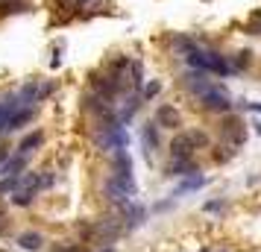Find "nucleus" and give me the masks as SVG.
<instances>
[{"label": "nucleus", "mask_w": 261, "mask_h": 252, "mask_svg": "<svg viewBox=\"0 0 261 252\" xmlns=\"http://www.w3.org/2000/svg\"><path fill=\"white\" fill-rule=\"evenodd\" d=\"M185 62L194 68V70H203V73H217V76H232V65L226 62V56L214 53V50H203V47H194Z\"/></svg>", "instance_id": "f257e3e1"}, {"label": "nucleus", "mask_w": 261, "mask_h": 252, "mask_svg": "<svg viewBox=\"0 0 261 252\" xmlns=\"http://www.w3.org/2000/svg\"><path fill=\"white\" fill-rule=\"evenodd\" d=\"M200 103H203V109H209V112H214V115H229V112H232V106H235V103H232V97L226 94V88H223V85H217V82H214L209 91H203V94H200Z\"/></svg>", "instance_id": "f03ea898"}, {"label": "nucleus", "mask_w": 261, "mask_h": 252, "mask_svg": "<svg viewBox=\"0 0 261 252\" xmlns=\"http://www.w3.org/2000/svg\"><path fill=\"white\" fill-rule=\"evenodd\" d=\"M120 232H123V220H120V217H103V220H97V223L88 229L91 241H97V244H112Z\"/></svg>", "instance_id": "7ed1b4c3"}, {"label": "nucleus", "mask_w": 261, "mask_h": 252, "mask_svg": "<svg viewBox=\"0 0 261 252\" xmlns=\"http://www.w3.org/2000/svg\"><path fill=\"white\" fill-rule=\"evenodd\" d=\"M144 217H147V208H144V206H138V203H126V206H123V229H126V232L138 229V226L144 223Z\"/></svg>", "instance_id": "20e7f679"}, {"label": "nucleus", "mask_w": 261, "mask_h": 252, "mask_svg": "<svg viewBox=\"0 0 261 252\" xmlns=\"http://www.w3.org/2000/svg\"><path fill=\"white\" fill-rule=\"evenodd\" d=\"M179 123H182V117H179V112H176L173 106L165 103V106L156 109V126H159V129H162V126H165V129H179Z\"/></svg>", "instance_id": "39448f33"}, {"label": "nucleus", "mask_w": 261, "mask_h": 252, "mask_svg": "<svg viewBox=\"0 0 261 252\" xmlns=\"http://www.w3.org/2000/svg\"><path fill=\"white\" fill-rule=\"evenodd\" d=\"M223 135L232 141V147H241V144L247 141V126H244L238 117H232V115H229V117H226V123H223Z\"/></svg>", "instance_id": "423d86ee"}, {"label": "nucleus", "mask_w": 261, "mask_h": 252, "mask_svg": "<svg viewBox=\"0 0 261 252\" xmlns=\"http://www.w3.org/2000/svg\"><path fill=\"white\" fill-rule=\"evenodd\" d=\"M185 85H188V91H194V94L200 97V94H203V91H209L214 82L209 79V73H203V70H194V68H191V70L185 73Z\"/></svg>", "instance_id": "0eeeda50"}, {"label": "nucleus", "mask_w": 261, "mask_h": 252, "mask_svg": "<svg viewBox=\"0 0 261 252\" xmlns=\"http://www.w3.org/2000/svg\"><path fill=\"white\" fill-rule=\"evenodd\" d=\"M191 156H194V144H191L188 132L173 135V141H170V159H191Z\"/></svg>", "instance_id": "6e6552de"}, {"label": "nucleus", "mask_w": 261, "mask_h": 252, "mask_svg": "<svg viewBox=\"0 0 261 252\" xmlns=\"http://www.w3.org/2000/svg\"><path fill=\"white\" fill-rule=\"evenodd\" d=\"M112 176L126 179V182H135V179H132V159H129L126 150H118V153H115V170H112Z\"/></svg>", "instance_id": "1a4fd4ad"}, {"label": "nucleus", "mask_w": 261, "mask_h": 252, "mask_svg": "<svg viewBox=\"0 0 261 252\" xmlns=\"http://www.w3.org/2000/svg\"><path fill=\"white\" fill-rule=\"evenodd\" d=\"M141 144H144L147 156L159 150V144H162V135H159V126H156V120H153V123H144V129H141Z\"/></svg>", "instance_id": "9d476101"}, {"label": "nucleus", "mask_w": 261, "mask_h": 252, "mask_svg": "<svg viewBox=\"0 0 261 252\" xmlns=\"http://www.w3.org/2000/svg\"><path fill=\"white\" fill-rule=\"evenodd\" d=\"M191 173H200L197 164H194V156H191V159H170L167 176H191Z\"/></svg>", "instance_id": "9b49d317"}, {"label": "nucleus", "mask_w": 261, "mask_h": 252, "mask_svg": "<svg viewBox=\"0 0 261 252\" xmlns=\"http://www.w3.org/2000/svg\"><path fill=\"white\" fill-rule=\"evenodd\" d=\"M24 170H26V156H18V159L9 156V161L0 167V176H3V179H18Z\"/></svg>", "instance_id": "f8f14e48"}, {"label": "nucleus", "mask_w": 261, "mask_h": 252, "mask_svg": "<svg viewBox=\"0 0 261 252\" xmlns=\"http://www.w3.org/2000/svg\"><path fill=\"white\" fill-rule=\"evenodd\" d=\"M206 176L203 173H191V176H185L182 182H179V188L173 191V197H182V194H188V191H200V188H206Z\"/></svg>", "instance_id": "ddd939ff"}, {"label": "nucleus", "mask_w": 261, "mask_h": 252, "mask_svg": "<svg viewBox=\"0 0 261 252\" xmlns=\"http://www.w3.org/2000/svg\"><path fill=\"white\" fill-rule=\"evenodd\" d=\"M18 247L26 252H38L44 247V235L41 232H24V235H18Z\"/></svg>", "instance_id": "4468645a"}, {"label": "nucleus", "mask_w": 261, "mask_h": 252, "mask_svg": "<svg viewBox=\"0 0 261 252\" xmlns=\"http://www.w3.org/2000/svg\"><path fill=\"white\" fill-rule=\"evenodd\" d=\"M32 117H35V109H32V106H26V109H18V112H15V115L9 117V123H6V129H3V132L21 129V126H24V123H29Z\"/></svg>", "instance_id": "2eb2a0df"}, {"label": "nucleus", "mask_w": 261, "mask_h": 252, "mask_svg": "<svg viewBox=\"0 0 261 252\" xmlns=\"http://www.w3.org/2000/svg\"><path fill=\"white\" fill-rule=\"evenodd\" d=\"M41 144H44V132L35 129V132H29V135L18 144V150H21V156H26V153H32V150H38Z\"/></svg>", "instance_id": "dca6fc26"}, {"label": "nucleus", "mask_w": 261, "mask_h": 252, "mask_svg": "<svg viewBox=\"0 0 261 252\" xmlns=\"http://www.w3.org/2000/svg\"><path fill=\"white\" fill-rule=\"evenodd\" d=\"M194 47H200V44H197L194 38H188V35H173V50H176V53L188 56V53H191Z\"/></svg>", "instance_id": "f3484780"}, {"label": "nucleus", "mask_w": 261, "mask_h": 252, "mask_svg": "<svg viewBox=\"0 0 261 252\" xmlns=\"http://www.w3.org/2000/svg\"><path fill=\"white\" fill-rule=\"evenodd\" d=\"M129 68H132V88H135V94H141V85H144V65L135 59V62H129Z\"/></svg>", "instance_id": "a211bd4d"}, {"label": "nucleus", "mask_w": 261, "mask_h": 252, "mask_svg": "<svg viewBox=\"0 0 261 252\" xmlns=\"http://www.w3.org/2000/svg\"><path fill=\"white\" fill-rule=\"evenodd\" d=\"M29 3L26 0H0V15H12V12H24Z\"/></svg>", "instance_id": "6ab92c4d"}, {"label": "nucleus", "mask_w": 261, "mask_h": 252, "mask_svg": "<svg viewBox=\"0 0 261 252\" xmlns=\"http://www.w3.org/2000/svg\"><path fill=\"white\" fill-rule=\"evenodd\" d=\"M32 197H35L32 191H24V188H15V194H12V203H15V206H29V203H32Z\"/></svg>", "instance_id": "aec40b11"}, {"label": "nucleus", "mask_w": 261, "mask_h": 252, "mask_svg": "<svg viewBox=\"0 0 261 252\" xmlns=\"http://www.w3.org/2000/svg\"><path fill=\"white\" fill-rule=\"evenodd\" d=\"M250 62H253V53H250V50H241V53L235 56L232 70H244V68H250Z\"/></svg>", "instance_id": "412c9836"}, {"label": "nucleus", "mask_w": 261, "mask_h": 252, "mask_svg": "<svg viewBox=\"0 0 261 252\" xmlns=\"http://www.w3.org/2000/svg\"><path fill=\"white\" fill-rule=\"evenodd\" d=\"M159 91H162V82H159V79H153V82H147V85H144V91H141V100H153Z\"/></svg>", "instance_id": "4be33fe9"}, {"label": "nucleus", "mask_w": 261, "mask_h": 252, "mask_svg": "<svg viewBox=\"0 0 261 252\" xmlns=\"http://www.w3.org/2000/svg\"><path fill=\"white\" fill-rule=\"evenodd\" d=\"M188 138H191L194 150H197V147H209V135H206V132H200V129H191V132H188Z\"/></svg>", "instance_id": "5701e85b"}, {"label": "nucleus", "mask_w": 261, "mask_h": 252, "mask_svg": "<svg viewBox=\"0 0 261 252\" xmlns=\"http://www.w3.org/2000/svg\"><path fill=\"white\" fill-rule=\"evenodd\" d=\"M232 156H235V150H232V147H223V153H220V150L214 153V161H217V164H223V161H229Z\"/></svg>", "instance_id": "b1692460"}, {"label": "nucleus", "mask_w": 261, "mask_h": 252, "mask_svg": "<svg viewBox=\"0 0 261 252\" xmlns=\"http://www.w3.org/2000/svg\"><path fill=\"white\" fill-rule=\"evenodd\" d=\"M50 185H53V173H38V191H44Z\"/></svg>", "instance_id": "393cba45"}, {"label": "nucleus", "mask_w": 261, "mask_h": 252, "mask_svg": "<svg viewBox=\"0 0 261 252\" xmlns=\"http://www.w3.org/2000/svg\"><path fill=\"white\" fill-rule=\"evenodd\" d=\"M206 211H223V200H212V203H206Z\"/></svg>", "instance_id": "a878e982"}, {"label": "nucleus", "mask_w": 261, "mask_h": 252, "mask_svg": "<svg viewBox=\"0 0 261 252\" xmlns=\"http://www.w3.org/2000/svg\"><path fill=\"white\" fill-rule=\"evenodd\" d=\"M50 252H79V250H76V247H71V244H56Z\"/></svg>", "instance_id": "bb28decb"}, {"label": "nucleus", "mask_w": 261, "mask_h": 252, "mask_svg": "<svg viewBox=\"0 0 261 252\" xmlns=\"http://www.w3.org/2000/svg\"><path fill=\"white\" fill-rule=\"evenodd\" d=\"M9 232V217H6V211H0V235H6Z\"/></svg>", "instance_id": "cd10ccee"}, {"label": "nucleus", "mask_w": 261, "mask_h": 252, "mask_svg": "<svg viewBox=\"0 0 261 252\" xmlns=\"http://www.w3.org/2000/svg\"><path fill=\"white\" fill-rule=\"evenodd\" d=\"M6 161H9V150H3V147H0V167H3Z\"/></svg>", "instance_id": "c85d7f7f"}, {"label": "nucleus", "mask_w": 261, "mask_h": 252, "mask_svg": "<svg viewBox=\"0 0 261 252\" xmlns=\"http://www.w3.org/2000/svg\"><path fill=\"white\" fill-rule=\"evenodd\" d=\"M244 109H250V112H261V103H244Z\"/></svg>", "instance_id": "c756f323"}, {"label": "nucleus", "mask_w": 261, "mask_h": 252, "mask_svg": "<svg viewBox=\"0 0 261 252\" xmlns=\"http://www.w3.org/2000/svg\"><path fill=\"white\" fill-rule=\"evenodd\" d=\"M253 21H256V23H261V9H256V12H253Z\"/></svg>", "instance_id": "7c9ffc66"}, {"label": "nucleus", "mask_w": 261, "mask_h": 252, "mask_svg": "<svg viewBox=\"0 0 261 252\" xmlns=\"http://www.w3.org/2000/svg\"><path fill=\"white\" fill-rule=\"evenodd\" d=\"M253 126H256V132H259V135H261V123H253Z\"/></svg>", "instance_id": "2f4dec72"}, {"label": "nucleus", "mask_w": 261, "mask_h": 252, "mask_svg": "<svg viewBox=\"0 0 261 252\" xmlns=\"http://www.w3.org/2000/svg\"><path fill=\"white\" fill-rule=\"evenodd\" d=\"M203 252H209V250H203Z\"/></svg>", "instance_id": "473e14b6"}]
</instances>
